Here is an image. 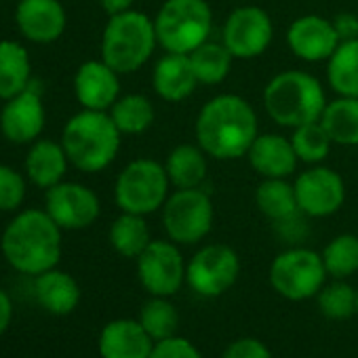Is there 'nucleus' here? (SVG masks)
<instances>
[{"mask_svg": "<svg viewBox=\"0 0 358 358\" xmlns=\"http://www.w3.org/2000/svg\"><path fill=\"white\" fill-rule=\"evenodd\" d=\"M162 226L177 245H196L213 228V203L201 188L175 190L162 205Z\"/></svg>", "mask_w": 358, "mask_h": 358, "instance_id": "8", "label": "nucleus"}, {"mask_svg": "<svg viewBox=\"0 0 358 358\" xmlns=\"http://www.w3.org/2000/svg\"><path fill=\"white\" fill-rule=\"evenodd\" d=\"M150 243V228L143 215L122 211L110 226V245L122 257L137 259Z\"/></svg>", "mask_w": 358, "mask_h": 358, "instance_id": "29", "label": "nucleus"}, {"mask_svg": "<svg viewBox=\"0 0 358 358\" xmlns=\"http://www.w3.org/2000/svg\"><path fill=\"white\" fill-rule=\"evenodd\" d=\"M268 116L280 127H301L320 120L327 99L322 85L308 72L287 70L276 74L264 91Z\"/></svg>", "mask_w": 358, "mask_h": 358, "instance_id": "4", "label": "nucleus"}, {"mask_svg": "<svg viewBox=\"0 0 358 358\" xmlns=\"http://www.w3.org/2000/svg\"><path fill=\"white\" fill-rule=\"evenodd\" d=\"M222 358H272V352L255 337H241L224 350Z\"/></svg>", "mask_w": 358, "mask_h": 358, "instance_id": "38", "label": "nucleus"}, {"mask_svg": "<svg viewBox=\"0 0 358 358\" xmlns=\"http://www.w3.org/2000/svg\"><path fill=\"white\" fill-rule=\"evenodd\" d=\"M356 314H358V297H356Z\"/></svg>", "mask_w": 358, "mask_h": 358, "instance_id": "42", "label": "nucleus"}, {"mask_svg": "<svg viewBox=\"0 0 358 358\" xmlns=\"http://www.w3.org/2000/svg\"><path fill=\"white\" fill-rule=\"evenodd\" d=\"M289 49L303 62H322L339 47V36L333 22L318 15L297 17L287 32Z\"/></svg>", "mask_w": 358, "mask_h": 358, "instance_id": "18", "label": "nucleus"}, {"mask_svg": "<svg viewBox=\"0 0 358 358\" xmlns=\"http://www.w3.org/2000/svg\"><path fill=\"white\" fill-rule=\"evenodd\" d=\"M158 45L154 20L139 11L112 15L101 36V59L118 74L139 70Z\"/></svg>", "mask_w": 358, "mask_h": 358, "instance_id": "5", "label": "nucleus"}, {"mask_svg": "<svg viewBox=\"0 0 358 358\" xmlns=\"http://www.w3.org/2000/svg\"><path fill=\"white\" fill-rule=\"evenodd\" d=\"M234 55L224 43H205L190 53L199 85H220L230 74Z\"/></svg>", "mask_w": 358, "mask_h": 358, "instance_id": "31", "label": "nucleus"}, {"mask_svg": "<svg viewBox=\"0 0 358 358\" xmlns=\"http://www.w3.org/2000/svg\"><path fill=\"white\" fill-rule=\"evenodd\" d=\"M0 251L17 272L38 276L62 259V228L45 209L20 211L0 236Z\"/></svg>", "mask_w": 358, "mask_h": 358, "instance_id": "1", "label": "nucleus"}, {"mask_svg": "<svg viewBox=\"0 0 358 358\" xmlns=\"http://www.w3.org/2000/svg\"><path fill=\"white\" fill-rule=\"evenodd\" d=\"M154 343L139 320L118 318L101 329L97 348L101 358H150Z\"/></svg>", "mask_w": 358, "mask_h": 358, "instance_id": "19", "label": "nucleus"}, {"mask_svg": "<svg viewBox=\"0 0 358 358\" xmlns=\"http://www.w3.org/2000/svg\"><path fill=\"white\" fill-rule=\"evenodd\" d=\"M34 297L47 312L66 316L80 303V287L72 274L53 268L34 276Z\"/></svg>", "mask_w": 358, "mask_h": 358, "instance_id": "23", "label": "nucleus"}, {"mask_svg": "<svg viewBox=\"0 0 358 358\" xmlns=\"http://www.w3.org/2000/svg\"><path fill=\"white\" fill-rule=\"evenodd\" d=\"M156 38L166 53H186L209 41L213 13L207 0H164L156 20Z\"/></svg>", "mask_w": 358, "mask_h": 358, "instance_id": "6", "label": "nucleus"}, {"mask_svg": "<svg viewBox=\"0 0 358 358\" xmlns=\"http://www.w3.org/2000/svg\"><path fill=\"white\" fill-rule=\"evenodd\" d=\"M28 184L26 173L0 162V213H13L24 205Z\"/></svg>", "mask_w": 358, "mask_h": 358, "instance_id": "36", "label": "nucleus"}, {"mask_svg": "<svg viewBox=\"0 0 358 358\" xmlns=\"http://www.w3.org/2000/svg\"><path fill=\"white\" fill-rule=\"evenodd\" d=\"M255 205L257 209L272 222L287 224L297 217L299 205L295 196V186L285 182V179H264L255 190Z\"/></svg>", "mask_w": 358, "mask_h": 358, "instance_id": "26", "label": "nucleus"}, {"mask_svg": "<svg viewBox=\"0 0 358 358\" xmlns=\"http://www.w3.org/2000/svg\"><path fill=\"white\" fill-rule=\"evenodd\" d=\"M150 358H203V354L190 339L173 335L169 339L156 341Z\"/></svg>", "mask_w": 358, "mask_h": 358, "instance_id": "37", "label": "nucleus"}, {"mask_svg": "<svg viewBox=\"0 0 358 358\" xmlns=\"http://www.w3.org/2000/svg\"><path fill=\"white\" fill-rule=\"evenodd\" d=\"M291 143H293L295 154H297V158L301 162L316 164V162H320V160H324L329 156V150H331L333 141H331L329 133L324 131L322 122L316 120V122L295 127Z\"/></svg>", "mask_w": 358, "mask_h": 358, "instance_id": "35", "label": "nucleus"}, {"mask_svg": "<svg viewBox=\"0 0 358 358\" xmlns=\"http://www.w3.org/2000/svg\"><path fill=\"white\" fill-rule=\"evenodd\" d=\"M241 274V259L228 245H209L192 255L186 268L188 287L201 297H220L234 287Z\"/></svg>", "mask_w": 358, "mask_h": 358, "instance_id": "10", "label": "nucleus"}, {"mask_svg": "<svg viewBox=\"0 0 358 358\" xmlns=\"http://www.w3.org/2000/svg\"><path fill=\"white\" fill-rule=\"evenodd\" d=\"M356 297H358V291H354L341 278H335L333 282L324 285L318 291L316 303H318V310L324 318L348 320L356 314Z\"/></svg>", "mask_w": 358, "mask_h": 358, "instance_id": "34", "label": "nucleus"}, {"mask_svg": "<svg viewBox=\"0 0 358 358\" xmlns=\"http://www.w3.org/2000/svg\"><path fill=\"white\" fill-rule=\"evenodd\" d=\"M295 186L299 211L310 217H327L341 209L345 199L343 179L329 166H312L303 171Z\"/></svg>", "mask_w": 358, "mask_h": 358, "instance_id": "15", "label": "nucleus"}, {"mask_svg": "<svg viewBox=\"0 0 358 358\" xmlns=\"http://www.w3.org/2000/svg\"><path fill=\"white\" fill-rule=\"evenodd\" d=\"M120 131L110 112L80 110L62 131V145L70 164L83 173H99L108 169L120 150Z\"/></svg>", "mask_w": 358, "mask_h": 358, "instance_id": "3", "label": "nucleus"}, {"mask_svg": "<svg viewBox=\"0 0 358 358\" xmlns=\"http://www.w3.org/2000/svg\"><path fill=\"white\" fill-rule=\"evenodd\" d=\"M68 166H70V158L62 141H53L45 137L30 143V150L24 160V173L28 177V182L41 190H49L59 182H64Z\"/></svg>", "mask_w": 358, "mask_h": 358, "instance_id": "20", "label": "nucleus"}, {"mask_svg": "<svg viewBox=\"0 0 358 358\" xmlns=\"http://www.w3.org/2000/svg\"><path fill=\"white\" fill-rule=\"evenodd\" d=\"M257 137V116L251 103L238 95H217L196 118L199 145L213 158L234 160L247 156Z\"/></svg>", "mask_w": 358, "mask_h": 358, "instance_id": "2", "label": "nucleus"}, {"mask_svg": "<svg viewBox=\"0 0 358 358\" xmlns=\"http://www.w3.org/2000/svg\"><path fill=\"white\" fill-rule=\"evenodd\" d=\"M327 268L322 255L312 249H289L276 255L270 266L272 289L289 301L316 297L324 287Z\"/></svg>", "mask_w": 358, "mask_h": 358, "instance_id": "9", "label": "nucleus"}, {"mask_svg": "<svg viewBox=\"0 0 358 358\" xmlns=\"http://www.w3.org/2000/svg\"><path fill=\"white\" fill-rule=\"evenodd\" d=\"M327 78L341 97H358V38L339 43L329 57Z\"/></svg>", "mask_w": 358, "mask_h": 358, "instance_id": "28", "label": "nucleus"}, {"mask_svg": "<svg viewBox=\"0 0 358 358\" xmlns=\"http://www.w3.org/2000/svg\"><path fill=\"white\" fill-rule=\"evenodd\" d=\"M45 124L47 112L43 103V85L41 80L32 78L22 93L5 101L0 110V133L11 143L30 145L41 139Z\"/></svg>", "mask_w": 358, "mask_h": 358, "instance_id": "12", "label": "nucleus"}, {"mask_svg": "<svg viewBox=\"0 0 358 358\" xmlns=\"http://www.w3.org/2000/svg\"><path fill=\"white\" fill-rule=\"evenodd\" d=\"M320 122L333 143L358 145V97H339L327 103Z\"/></svg>", "mask_w": 358, "mask_h": 358, "instance_id": "27", "label": "nucleus"}, {"mask_svg": "<svg viewBox=\"0 0 358 358\" xmlns=\"http://www.w3.org/2000/svg\"><path fill=\"white\" fill-rule=\"evenodd\" d=\"M45 211L62 230H85L101 213L97 194L76 182H59L45 190Z\"/></svg>", "mask_w": 358, "mask_h": 358, "instance_id": "13", "label": "nucleus"}, {"mask_svg": "<svg viewBox=\"0 0 358 358\" xmlns=\"http://www.w3.org/2000/svg\"><path fill=\"white\" fill-rule=\"evenodd\" d=\"M108 112L122 135H139L154 122V106L145 95L139 93L118 97Z\"/></svg>", "mask_w": 358, "mask_h": 358, "instance_id": "30", "label": "nucleus"}, {"mask_svg": "<svg viewBox=\"0 0 358 358\" xmlns=\"http://www.w3.org/2000/svg\"><path fill=\"white\" fill-rule=\"evenodd\" d=\"M207 152L201 145L182 143L169 152L164 171L177 190L199 188L207 177Z\"/></svg>", "mask_w": 358, "mask_h": 358, "instance_id": "25", "label": "nucleus"}, {"mask_svg": "<svg viewBox=\"0 0 358 358\" xmlns=\"http://www.w3.org/2000/svg\"><path fill=\"white\" fill-rule=\"evenodd\" d=\"M322 264L333 278H348L358 272V236L339 234L322 251Z\"/></svg>", "mask_w": 358, "mask_h": 358, "instance_id": "33", "label": "nucleus"}, {"mask_svg": "<svg viewBox=\"0 0 358 358\" xmlns=\"http://www.w3.org/2000/svg\"><path fill=\"white\" fill-rule=\"evenodd\" d=\"M339 41H354L358 38V17L352 13H341L333 20Z\"/></svg>", "mask_w": 358, "mask_h": 358, "instance_id": "39", "label": "nucleus"}, {"mask_svg": "<svg viewBox=\"0 0 358 358\" xmlns=\"http://www.w3.org/2000/svg\"><path fill=\"white\" fill-rule=\"evenodd\" d=\"M270 15L259 7H238L224 24V45L238 59L259 57L272 43Z\"/></svg>", "mask_w": 358, "mask_h": 358, "instance_id": "14", "label": "nucleus"}, {"mask_svg": "<svg viewBox=\"0 0 358 358\" xmlns=\"http://www.w3.org/2000/svg\"><path fill=\"white\" fill-rule=\"evenodd\" d=\"M11 318H13V303H11V297L0 289V335H3L9 324H11Z\"/></svg>", "mask_w": 358, "mask_h": 358, "instance_id": "40", "label": "nucleus"}, {"mask_svg": "<svg viewBox=\"0 0 358 358\" xmlns=\"http://www.w3.org/2000/svg\"><path fill=\"white\" fill-rule=\"evenodd\" d=\"M169 184L164 164L150 158H137L116 177L114 201L120 211L145 217L166 203Z\"/></svg>", "mask_w": 358, "mask_h": 358, "instance_id": "7", "label": "nucleus"}, {"mask_svg": "<svg viewBox=\"0 0 358 358\" xmlns=\"http://www.w3.org/2000/svg\"><path fill=\"white\" fill-rule=\"evenodd\" d=\"M15 26L28 43L51 45L64 36L68 15L59 0H17Z\"/></svg>", "mask_w": 358, "mask_h": 358, "instance_id": "16", "label": "nucleus"}, {"mask_svg": "<svg viewBox=\"0 0 358 358\" xmlns=\"http://www.w3.org/2000/svg\"><path fill=\"white\" fill-rule=\"evenodd\" d=\"M152 85L158 97H162L164 101L175 103L188 99L199 85L190 55L166 53L164 57H160L152 72Z\"/></svg>", "mask_w": 358, "mask_h": 358, "instance_id": "21", "label": "nucleus"}, {"mask_svg": "<svg viewBox=\"0 0 358 358\" xmlns=\"http://www.w3.org/2000/svg\"><path fill=\"white\" fill-rule=\"evenodd\" d=\"M32 78V59L26 45L20 41H0V101L22 93Z\"/></svg>", "mask_w": 358, "mask_h": 358, "instance_id": "24", "label": "nucleus"}, {"mask_svg": "<svg viewBox=\"0 0 358 358\" xmlns=\"http://www.w3.org/2000/svg\"><path fill=\"white\" fill-rule=\"evenodd\" d=\"M120 74L103 59L85 62L74 74V95L85 110L108 112L120 97Z\"/></svg>", "mask_w": 358, "mask_h": 358, "instance_id": "17", "label": "nucleus"}, {"mask_svg": "<svg viewBox=\"0 0 358 358\" xmlns=\"http://www.w3.org/2000/svg\"><path fill=\"white\" fill-rule=\"evenodd\" d=\"M139 322L148 331L154 341L169 339L177 333L179 327V312L166 297L152 295L139 312Z\"/></svg>", "mask_w": 358, "mask_h": 358, "instance_id": "32", "label": "nucleus"}, {"mask_svg": "<svg viewBox=\"0 0 358 358\" xmlns=\"http://www.w3.org/2000/svg\"><path fill=\"white\" fill-rule=\"evenodd\" d=\"M135 0H99L101 9L112 17V15H120L124 11H131Z\"/></svg>", "mask_w": 358, "mask_h": 358, "instance_id": "41", "label": "nucleus"}, {"mask_svg": "<svg viewBox=\"0 0 358 358\" xmlns=\"http://www.w3.org/2000/svg\"><path fill=\"white\" fill-rule=\"evenodd\" d=\"M184 255L173 241H152L137 257V278L156 297H171L186 282Z\"/></svg>", "mask_w": 358, "mask_h": 358, "instance_id": "11", "label": "nucleus"}, {"mask_svg": "<svg viewBox=\"0 0 358 358\" xmlns=\"http://www.w3.org/2000/svg\"><path fill=\"white\" fill-rule=\"evenodd\" d=\"M247 158L251 166L266 179L270 177L285 179L295 171L299 162L291 139L282 135H270V133L255 137V141L251 143L247 152Z\"/></svg>", "mask_w": 358, "mask_h": 358, "instance_id": "22", "label": "nucleus"}]
</instances>
